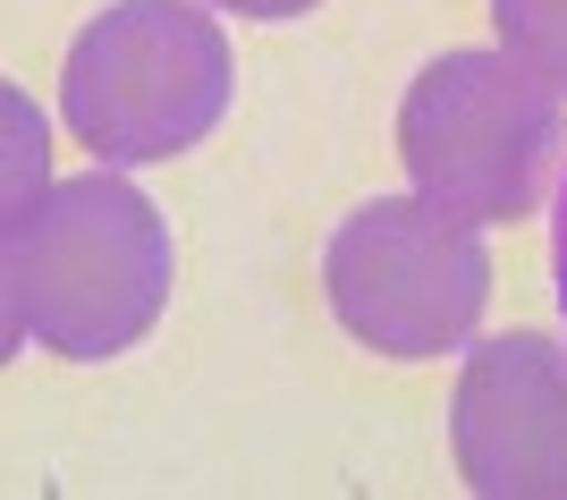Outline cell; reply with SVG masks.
I'll return each instance as SVG.
<instances>
[{
  "mask_svg": "<svg viewBox=\"0 0 567 500\" xmlns=\"http://www.w3.org/2000/svg\"><path fill=\"white\" fill-rule=\"evenodd\" d=\"M178 246L144 187L118 170L60 178L9 221V339H34L69 365L127 357L169 306Z\"/></svg>",
  "mask_w": 567,
  "mask_h": 500,
  "instance_id": "1",
  "label": "cell"
},
{
  "mask_svg": "<svg viewBox=\"0 0 567 500\" xmlns=\"http://www.w3.org/2000/svg\"><path fill=\"white\" fill-rule=\"evenodd\" d=\"M399 162L474 229L525 221L567 170V94L517 51H441L399 102Z\"/></svg>",
  "mask_w": 567,
  "mask_h": 500,
  "instance_id": "2",
  "label": "cell"
},
{
  "mask_svg": "<svg viewBox=\"0 0 567 500\" xmlns=\"http://www.w3.org/2000/svg\"><path fill=\"white\" fill-rule=\"evenodd\" d=\"M237 60L213 9L195 0H111L69 43L60 111L102 170L178 162L229 120Z\"/></svg>",
  "mask_w": 567,
  "mask_h": 500,
  "instance_id": "3",
  "label": "cell"
},
{
  "mask_svg": "<svg viewBox=\"0 0 567 500\" xmlns=\"http://www.w3.org/2000/svg\"><path fill=\"white\" fill-rule=\"evenodd\" d=\"M322 297L373 357L424 365L474 339L492 306V246L432 195H373L322 246Z\"/></svg>",
  "mask_w": 567,
  "mask_h": 500,
  "instance_id": "4",
  "label": "cell"
},
{
  "mask_svg": "<svg viewBox=\"0 0 567 500\" xmlns=\"http://www.w3.org/2000/svg\"><path fill=\"white\" fill-rule=\"evenodd\" d=\"M450 450L483 500H567V348L550 331H499L466 348L450 399Z\"/></svg>",
  "mask_w": 567,
  "mask_h": 500,
  "instance_id": "5",
  "label": "cell"
},
{
  "mask_svg": "<svg viewBox=\"0 0 567 500\" xmlns=\"http://www.w3.org/2000/svg\"><path fill=\"white\" fill-rule=\"evenodd\" d=\"M499 51H517L534 76H550L567 94V0H492Z\"/></svg>",
  "mask_w": 567,
  "mask_h": 500,
  "instance_id": "6",
  "label": "cell"
},
{
  "mask_svg": "<svg viewBox=\"0 0 567 500\" xmlns=\"http://www.w3.org/2000/svg\"><path fill=\"white\" fill-rule=\"evenodd\" d=\"M550 297H559V323H567V170H559V204H550Z\"/></svg>",
  "mask_w": 567,
  "mask_h": 500,
  "instance_id": "7",
  "label": "cell"
},
{
  "mask_svg": "<svg viewBox=\"0 0 567 500\" xmlns=\"http://www.w3.org/2000/svg\"><path fill=\"white\" fill-rule=\"evenodd\" d=\"M213 9H237V18L280 25V18H306V9H322V0H213Z\"/></svg>",
  "mask_w": 567,
  "mask_h": 500,
  "instance_id": "8",
  "label": "cell"
}]
</instances>
